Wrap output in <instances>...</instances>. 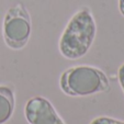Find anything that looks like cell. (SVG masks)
Wrapping results in <instances>:
<instances>
[{"instance_id": "obj_1", "label": "cell", "mask_w": 124, "mask_h": 124, "mask_svg": "<svg viewBox=\"0 0 124 124\" xmlns=\"http://www.w3.org/2000/svg\"><path fill=\"white\" fill-rule=\"evenodd\" d=\"M97 34V24L89 8L84 7L68 21L59 39V52L65 58L76 61L89 52Z\"/></svg>"}, {"instance_id": "obj_8", "label": "cell", "mask_w": 124, "mask_h": 124, "mask_svg": "<svg viewBox=\"0 0 124 124\" xmlns=\"http://www.w3.org/2000/svg\"><path fill=\"white\" fill-rule=\"evenodd\" d=\"M119 11L124 16V0H119Z\"/></svg>"}, {"instance_id": "obj_4", "label": "cell", "mask_w": 124, "mask_h": 124, "mask_svg": "<svg viewBox=\"0 0 124 124\" xmlns=\"http://www.w3.org/2000/svg\"><path fill=\"white\" fill-rule=\"evenodd\" d=\"M24 116L29 124H65L51 101L40 96L28 100L24 107Z\"/></svg>"}, {"instance_id": "obj_6", "label": "cell", "mask_w": 124, "mask_h": 124, "mask_svg": "<svg viewBox=\"0 0 124 124\" xmlns=\"http://www.w3.org/2000/svg\"><path fill=\"white\" fill-rule=\"evenodd\" d=\"M90 124H124V121L110 116H98L92 120Z\"/></svg>"}, {"instance_id": "obj_3", "label": "cell", "mask_w": 124, "mask_h": 124, "mask_svg": "<svg viewBox=\"0 0 124 124\" xmlns=\"http://www.w3.org/2000/svg\"><path fill=\"white\" fill-rule=\"evenodd\" d=\"M31 31V16L22 3L8 9L2 24L3 40L8 47L14 51L22 49L30 40Z\"/></svg>"}, {"instance_id": "obj_5", "label": "cell", "mask_w": 124, "mask_h": 124, "mask_svg": "<svg viewBox=\"0 0 124 124\" xmlns=\"http://www.w3.org/2000/svg\"><path fill=\"white\" fill-rule=\"evenodd\" d=\"M16 107L14 90L11 86L0 85V124H5L11 119Z\"/></svg>"}, {"instance_id": "obj_2", "label": "cell", "mask_w": 124, "mask_h": 124, "mask_svg": "<svg viewBox=\"0 0 124 124\" xmlns=\"http://www.w3.org/2000/svg\"><path fill=\"white\" fill-rule=\"evenodd\" d=\"M62 91L69 97H88L110 89L108 76L93 66L79 65L66 69L59 78Z\"/></svg>"}, {"instance_id": "obj_7", "label": "cell", "mask_w": 124, "mask_h": 124, "mask_svg": "<svg viewBox=\"0 0 124 124\" xmlns=\"http://www.w3.org/2000/svg\"><path fill=\"white\" fill-rule=\"evenodd\" d=\"M117 80H119V84L124 92V63L117 69Z\"/></svg>"}]
</instances>
